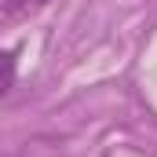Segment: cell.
Segmentation results:
<instances>
[{
    "label": "cell",
    "instance_id": "cell-1",
    "mask_svg": "<svg viewBox=\"0 0 157 157\" xmlns=\"http://www.w3.org/2000/svg\"><path fill=\"white\" fill-rule=\"evenodd\" d=\"M15 77H18V59L11 48H0V95L15 88Z\"/></svg>",
    "mask_w": 157,
    "mask_h": 157
},
{
    "label": "cell",
    "instance_id": "cell-2",
    "mask_svg": "<svg viewBox=\"0 0 157 157\" xmlns=\"http://www.w3.org/2000/svg\"><path fill=\"white\" fill-rule=\"evenodd\" d=\"M44 4H48V0H0V15L18 18V15H29V11H37Z\"/></svg>",
    "mask_w": 157,
    "mask_h": 157
}]
</instances>
